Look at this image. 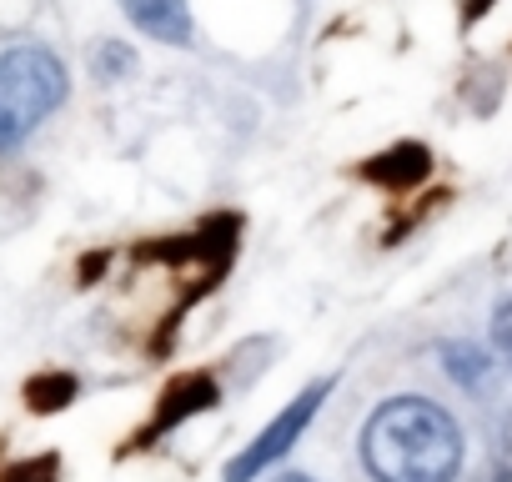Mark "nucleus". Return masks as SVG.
I'll return each instance as SVG.
<instances>
[{
  "label": "nucleus",
  "instance_id": "obj_2",
  "mask_svg": "<svg viewBox=\"0 0 512 482\" xmlns=\"http://www.w3.org/2000/svg\"><path fill=\"white\" fill-rule=\"evenodd\" d=\"M66 101V66L46 46H16L0 56V151L21 146Z\"/></svg>",
  "mask_w": 512,
  "mask_h": 482
},
{
  "label": "nucleus",
  "instance_id": "obj_5",
  "mask_svg": "<svg viewBox=\"0 0 512 482\" xmlns=\"http://www.w3.org/2000/svg\"><path fill=\"white\" fill-rule=\"evenodd\" d=\"M427 171H432V156L417 141H402V146H392V151H382V156H372L362 166V176L377 181V186H387V191H407V186L427 181Z\"/></svg>",
  "mask_w": 512,
  "mask_h": 482
},
{
  "label": "nucleus",
  "instance_id": "obj_8",
  "mask_svg": "<svg viewBox=\"0 0 512 482\" xmlns=\"http://www.w3.org/2000/svg\"><path fill=\"white\" fill-rule=\"evenodd\" d=\"M0 482H61V457H56V452L26 457V462H16V467L0 472Z\"/></svg>",
  "mask_w": 512,
  "mask_h": 482
},
{
  "label": "nucleus",
  "instance_id": "obj_10",
  "mask_svg": "<svg viewBox=\"0 0 512 482\" xmlns=\"http://www.w3.org/2000/svg\"><path fill=\"white\" fill-rule=\"evenodd\" d=\"M492 342H497V352L512 362V297L492 312Z\"/></svg>",
  "mask_w": 512,
  "mask_h": 482
},
{
  "label": "nucleus",
  "instance_id": "obj_4",
  "mask_svg": "<svg viewBox=\"0 0 512 482\" xmlns=\"http://www.w3.org/2000/svg\"><path fill=\"white\" fill-rule=\"evenodd\" d=\"M216 382L206 377V372H186V377H176L166 392H161V402H156V417H151V427H146V437H161V432H171V427H181L186 417H196V412H206V407H216Z\"/></svg>",
  "mask_w": 512,
  "mask_h": 482
},
{
  "label": "nucleus",
  "instance_id": "obj_12",
  "mask_svg": "<svg viewBox=\"0 0 512 482\" xmlns=\"http://www.w3.org/2000/svg\"><path fill=\"white\" fill-rule=\"evenodd\" d=\"M487 6H492V0H472V16H482Z\"/></svg>",
  "mask_w": 512,
  "mask_h": 482
},
{
  "label": "nucleus",
  "instance_id": "obj_7",
  "mask_svg": "<svg viewBox=\"0 0 512 482\" xmlns=\"http://www.w3.org/2000/svg\"><path fill=\"white\" fill-rule=\"evenodd\" d=\"M26 402H31L36 412H61L66 402H76V377H71V372H46V377H31Z\"/></svg>",
  "mask_w": 512,
  "mask_h": 482
},
{
  "label": "nucleus",
  "instance_id": "obj_1",
  "mask_svg": "<svg viewBox=\"0 0 512 482\" xmlns=\"http://www.w3.org/2000/svg\"><path fill=\"white\" fill-rule=\"evenodd\" d=\"M362 462L377 482H452L462 467V432L447 407L392 397L367 417Z\"/></svg>",
  "mask_w": 512,
  "mask_h": 482
},
{
  "label": "nucleus",
  "instance_id": "obj_9",
  "mask_svg": "<svg viewBox=\"0 0 512 482\" xmlns=\"http://www.w3.org/2000/svg\"><path fill=\"white\" fill-rule=\"evenodd\" d=\"M447 367H452V377L457 382H482L487 377V352H477V347H447Z\"/></svg>",
  "mask_w": 512,
  "mask_h": 482
},
{
  "label": "nucleus",
  "instance_id": "obj_11",
  "mask_svg": "<svg viewBox=\"0 0 512 482\" xmlns=\"http://www.w3.org/2000/svg\"><path fill=\"white\" fill-rule=\"evenodd\" d=\"M277 482H312V477H302V472H287V477H277Z\"/></svg>",
  "mask_w": 512,
  "mask_h": 482
},
{
  "label": "nucleus",
  "instance_id": "obj_6",
  "mask_svg": "<svg viewBox=\"0 0 512 482\" xmlns=\"http://www.w3.org/2000/svg\"><path fill=\"white\" fill-rule=\"evenodd\" d=\"M121 6H126V16L146 36H156L166 46H186L191 41V11H186V0H121Z\"/></svg>",
  "mask_w": 512,
  "mask_h": 482
},
{
  "label": "nucleus",
  "instance_id": "obj_3",
  "mask_svg": "<svg viewBox=\"0 0 512 482\" xmlns=\"http://www.w3.org/2000/svg\"><path fill=\"white\" fill-rule=\"evenodd\" d=\"M327 392H332V382L307 387V392H302L287 412H277V422H272L262 437H256V442H251V447H246V452H241L231 467H226V482H251V477H262V472H267V467H272V462H277V457H282V452H287L302 432H307V422L317 417V407H322V397H327Z\"/></svg>",
  "mask_w": 512,
  "mask_h": 482
}]
</instances>
